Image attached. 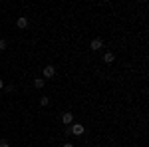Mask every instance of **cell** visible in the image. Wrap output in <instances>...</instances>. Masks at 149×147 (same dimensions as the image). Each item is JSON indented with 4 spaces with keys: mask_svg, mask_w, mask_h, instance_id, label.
Segmentation results:
<instances>
[{
    "mask_svg": "<svg viewBox=\"0 0 149 147\" xmlns=\"http://www.w3.org/2000/svg\"><path fill=\"white\" fill-rule=\"evenodd\" d=\"M113 60H115V56L111 52H105V54H103V62H105V64H113Z\"/></svg>",
    "mask_w": 149,
    "mask_h": 147,
    "instance_id": "cell-7",
    "label": "cell"
},
{
    "mask_svg": "<svg viewBox=\"0 0 149 147\" xmlns=\"http://www.w3.org/2000/svg\"><path fill=\"white\" fill-rule=\"evenodd\" d=\"M102 48H103L102 38H93L92 42H90V50H93V52H97V50H102Z\"/></svg>",
    "mask_w": 149,
    "mask_h": 147,
    "instance_id": "cell-3",
    "label": "cell"
},
{
    "mask_svg": "<svg viewBox=\"0 0 149 147\" xmlns=\"http://www.w3.org/2000/svg\"><path fill=\"white\" fill-rule=\"evenodd\" d=\"M6 40H4V38H0V50H6Z\"/></svg>",
    "mask_w": 149,
    "mask_h": 147,
    "instance_id": "cell-9",
    "label": "cell"
},
{
    "mask_svg": "<svg viewBox=\"0 0 149 147\" xmlns=\"http://www.w3.org/2000/svg\"><path fill=\"white\" fill-rule=\"evenodd\" d=\"M44 86H46V79H42V78H36L34 79V88H36V90H42Z\"/></svg>",
    "mask_w": 149,
    "mask_h": 147,
    "instance_id": "cell-6",
    "label": "cell"
},
{
    "mask_svg": "<svg viewBox=\"0 0 149 147\" xmlns=\"http://www.w3.org/2000/svg\"><path fill=\"white\" fill-rule=\"evenodd\" d=\"M48 103H50V98H48V95H42V98H40V105H42V107H46Z\"/></svg>",
    "mask_w": 149,
    "mask_h": 147,
    "instance_id": "cell-8",
    "label": "cell"
},
{
    "mask_svg": "<svg viewBox=\"0 0 149 147\" xmlns=\"http://www.w3.org/2000/svg\"><path fill=\"white\" fill-rule=\"evenodd\" d=\"M62 147H74V143H64Z\"/></svg>",
    "mask_w": 149,
    "mask_h": 147,
    "instance_id": "cell-12",
    "label": "cell"
},
{
    "mask_svg": "<svg viewBox=\"0 0 149 147\" xmlns=\"http://www.w3.org/2000/svg\"><path fill=\"white\" fill-rule=\"evenodd\" d=\"M62 123H64V125H72V123H74V113L66 111L64 115H62Z\"/></svg>",
    "mask_w": 149,
    "mask_h": 147,
    "instance_id": "cell-4",
    "label": "cell"
},
{
    "mask_svg": "<svg viewBox=\"0 0 149 147\" xmlns=\"http://www.w3.org/2000/svg\"><path fill=\"white\" fill-rule=\"evenodd\" d=\"M28 24H30V20H28L26 16H20V18L16 20V26H18L20 30H24V28H28Z\"/></svg>",
    "mask_w": 149,
    "mask_h": 147,
    "instance_id": "cell-5",
    "label": "cell"
},
{
    "mask_svg": "<svg viewBox=\"0 0 149 147\" xmlns=\"http://www.w3.org/2000/svg\"><path fill=\"white\" fill-rule=\"evenodd\" d=\"M0 147H10V143L6 139H0Z\"/></svg>",
    "mask_w": 149,
    "mask_h": 147,
    "instance_id": "cell-10",
    "label": "cell"
},
{
    "mask_svg": "<svg viewBox=\"0 0 149 147\" xmlns=\"http://www.w3.org/2000/svg\"><path fill=\"white\" fill-rule=\"evenodd\" d=\"M84 131H86V127L81 123H72L70 125V133H74V135H81Z\"/></svg>",
    "mask_w": 149,
    "mask_h": 147,
    "instance_id": "cell-2",
    "label": "cell"
},
{
    "mask_svg": "<svg viewBox=\"0 0 149 147\" xmlns=\"http://www.w3.org/2000/svg\"><path fill=\"white\" fill-rule=\"evenodd\" d=\"M42 76H44V79H50V78H54V76H56V68H54L52 64H48L46 68L42 70Z\"/></svg>",
    "mask_w": 149,
    "mask_h": 147,
    "instance_id": "cell-1",
    "label": "cell"
},
{
    "mask_svg": "<svg viewBox=\"0 0 149 147\" xmlns=\"http://www.w3.org/2000/svg\"><path fill=\"white\" fill-rule=\"evenodd\" d=\"M0 90H4V79H0Z\"/></svg>",
    "mask_w": 149,
    "mask_h": 147,
    "instance_id": "cell-11",
    "label": "cell"
}]
</instances>
